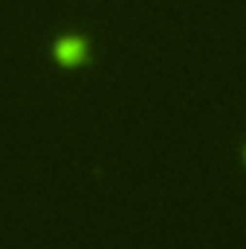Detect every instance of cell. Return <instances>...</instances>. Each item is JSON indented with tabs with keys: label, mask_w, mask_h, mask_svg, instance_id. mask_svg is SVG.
Wrapping results in <instances>:
<instances>
[{
	"label": "cell",
	"mask_w": 246,
	"mask_h": 249,
	"mask_svg": "<svg viewBox=\"0 0 246 249\" xmlns=\"http://www.w3.org/2000/svg\"><path fill=\"white\" fill-rule=\"evenodd\" d=\"M84 55H87V44L81 38H64L58 44V58L64 64H78L84 61Z\"/></svg>",
	"instance_id": "6da1fadb"
}]
</instances>
